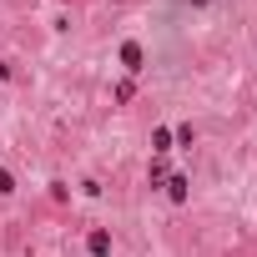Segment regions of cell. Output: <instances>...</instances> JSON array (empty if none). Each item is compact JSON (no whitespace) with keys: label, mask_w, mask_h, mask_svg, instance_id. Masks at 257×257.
<instances>
[{"label":"cell","mask_w":257,"mask_h":257,"mask_svg":"<svg viewBox=\"0 0 257 257\" xmlns=\"http://www.w3.org/2000/svg\"><path fill=\"white\" fill-rule=\"evenodd\" d=\"M121 66L132 71V76L147 66V51H142V41H121Z\"/></svg>","instance_id":"obj_1"},{"label":"cell","mask_w":257,"mask_h":257,"mask_svg":"<svg viewBox=\"0 0 257 257\" xmlns=\"http://www.w3.org/2000/svg\"><path fill=\"white\" fill-rule=\"evenodd\" d=\"M162 187H167V197H172V202H187V192H192V182H187L182 172H172V177H167Z\"/></svg>","instance_id":"obj_2"},{"label":"cell","mask_w":257,"mask_h":257,"mask_svg":"<svg viewBox=\"0 0 257 257\" xmlns=\"http://www.w3.org/2000/svg\"><path fill=\"white\" fill-rule=\"evenodd\" d=\"M86 252H91V257H106V252H111V232H101V227H96V232L86 237Z\"/></svg>","instance_id":"obj_3"},{"label":"cell","mask_w":257,"mask_h":257,"mask_svg":"<svg viewBox=\"0 0 257 257\" xmlns=\"http://www.w3.org/2000/svg\"><path fill=\"white\" fill-rule=\"evenodd\" d=\"M152 152H157V157L172 152V132H167V126H157V132H152Z\"/></svg>","instance_id":"obj_4"},{"label":"cell","mask_w":257,"mask_h":257,"mask_svg":"<svg viewBox=\"0 0 257 257\" xmlns=\"http://www.w3.org/2000/svg\"><path fill=\"white\" fill-rule=\"evenodd\" d=\"M167 177H172V172H167V162H162V157H157V162H152V187H162V182H167Z\"/></svg>","instance_id":"obj_5"},{"label":"cell","mask_w":257,"mask_h":257,"mask_svg":"<svg viewBox=\"0 0 257 257\" xmlns=\"http://www.w3.org/2000/svg\"><path fill=\"white\" fill-rule=\"evenodd\" d=\"M11 192H16V177H11L6 167H0V197H11Z\"/></svg>","instance_id":"obj_6"},{"label":"cell","mask_w":257,"mask_h":257,"mask_svg":"<svg viewBox=\"0 0 257 257\" xmlns=\"http://www.w3.org/2000/svg\"><path fill=\"white\" fill-rule=\"evenodd\" d=\"M6 76H11V66H6V61H0V81H6Z\"/></svg>","instance_id":"obj_7"}]
</instances>
